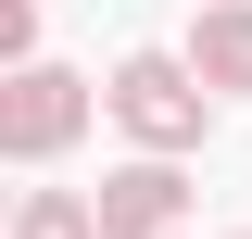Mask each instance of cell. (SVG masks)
<instances>
[{
    "mask_svg": "<svg viewBox=\"0 0 252 239\" xmlns=\"http://www.w3.org/2000/svg\"><path fill=\"white\" fill-rule=\"evenodd\" d=\"M101 114H114L139 151H202L215 76H202V63H177V51H126V63H114V89H101Z\"/></svg>",
    "mask_w": 252,
    "mask_h": 239,
    "instance_id": "6da1fadb",
    "label": "cell"
},
{
    "mask_svg": "<svg viewBox=\"0 0 252 239\" xmlns=\"http://www.w3.org/2000/svg\"><path fill=\"white\" fill-rule=\"evenodd\" d=\"M76 126H89V76H63V63H13V89H0V151H13V164H51Z\"/></svg>",
    "mask_w": 252,
    "mask_h": 239,
    "instance_id": "7a4b0ae2",
    "label": "cell"
},
{
    "mask_svg": "<svg viewBox=\"0 0 252 239\" xmlns=\"http://www.w3.org/2000/svg\"><path fill=\"white\" fill-rule=\"evenodd\" d=\"M89 202H101V227H114V239H177V227H189V177H177V151H139V164H114Z\"/></svg>",
    "mask_w": 252,
    "mask_h": 239,
    "instance_id": "3957f363",
    "label": "cell"
},
{
    "mask_svg": "<svg viewBox=\"0 0 252 239\" xmlns=\"http://www.w3.org/2000/svg\"><path fill=\"white\" fill-rule=\"evenodd\" d=\"M189 63H202L227 101H252V0H202V13H189Z\"/></svg>",
    "mask_w": 252,
    "mask_h": 239,
    "instance_id": "277c9868",
    "label": "cell"
},
{
    "mask_svg": "<svg viewBox=\"0 0 252 239\" xmlns=\"http://www.w3.org/2000/svg\"><path fill=\"white\" fill-rule=\"evenodd\" d=\"M13 239H114V227H101L89 189H26L13 202Z\"/></svg>",
    "mask_w": 252,
    "mask_h": 239,
    "instance_id": "5b68a950",
    "label": "cell"
},
{
    "mask_svg": "<svg viewBox=\"0 0 252 239\" xmlns=\"http://www.w3.org/2000/svg\"><path fill=\"white\" fill-rule=\"evenodd\" d=\"M0 63H38V0H0Z\"/></svg>",
    "mask_w": 252,
    "mask_h": 239,
    "instance_id": "8992f818",
    "label": "cell"
}]
</instances>
